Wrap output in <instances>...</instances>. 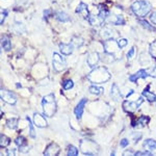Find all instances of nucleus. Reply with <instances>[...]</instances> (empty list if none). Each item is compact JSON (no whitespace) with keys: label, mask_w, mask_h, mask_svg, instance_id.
<instances>
[{"label":"nucleus","mask_w":156,"mask_h":156,"mask_svg":"<svg viewBox=\"0 0 156 156\" xmlns=\"http://www.w3.org/2000/svg\"><path fill=\"white\" fill-rule=\"evenodd\" d=\"M87 79L93 83H103L110 79V73L105 67H97L89 73Z\"/></svg>","instance_id":"f257e3e1"},{"label":"nucleus","mask_w":156,"mask_h":156,"mask_svg":"<svg viewBox=\"0 0 156 156\" xmlns=\"http://www.w3.org/2000/svg\"><path fill=\"white\" fill-rule=\"evenodd\" d=\"M42 105H43V110H44V115L46 117L51 118L52 115L56 112V102L54 99L53 94H49L47 96H45L42 100Z\"/></svg>","instance_id":"f03ea898"},{"label":"nucleus","mask_w":156,"mask_h":156,"mask_svg":"<svg viewBox=\"0 0 156 156\" xmlns=\"http://www.w3.org/2000/svg\"><path fill=\"white\" fill-rule=\"evenodd\" d=\"M132 12L136 15L137 17L142 18V17H146L152 9V5L148 1L145 0H140V1H135L131 5Z\"/></svg>","instance_id":"7ed1b4c3"},{"label":"nucleus","mask_w":156,"mask_h":156,"mask_svg":"<svg viewBox=\"0 0 156 156\" xmlns=\"http://www.w3.org/2000/svg\"><path fill=\"white\" fill-rule=\"evenodd\" d=\"M104 51L105 53L112 55L115 58H120V53H121V47L118 44V41H115L114 39H107L104 41Z\"/></svg>","instance_id":"20e7f679"},{"label":"nucleus","mask_w":156,"mask_h":156,"mask_svg":"<svg viewBox=\"0 0 156 156\" xmlns=\"http://www.w3.org/2000/svg\"><path fill=\"white\" fill-rule=\"evenodd\" d=\"M80 150L83 154L87 155H96L98 152H99V149H98V146L95 142L90 140H82L80 142Z\"/></svg>","instance_id":"39448f33"},{"label":"nucleus","mask_w":156,"mask_h":156,"mask_svg":"<svg viewBox=\"0 0 156 156\" xmlns=\"http://www.w3.org/2000/svg\"><path fill=\"white\" fill-rule=\"evenodd\" d=\"M144 102V98L140 97L136 101H125L123 103V109L126 112H134Z\"/></svg>","instance_id":"423d86ee"},{"label":"nucleus","mask_w":156,"mask_h":156,"mask_svg":"<svg viewBox=\"0 0 156 156\" xmlns=\"http://www.w3.org/2000/svg\"><path fill=\"white\" fill-rule=\"evenodd\" d=\"M67 67V62L60 54L54 52L53 53V68L56 72H60L65 70Z\"/></svg>","instance_id":"0eeeda50"},{"label":"nucleus","mask_w":156,"mask_h":156,"mask_svg":"<svg viewBox=\"0 0 156 156\" xmlns=\"http://www.w3.org/2000/svg\"><path fill=\"white\" fill-rule=\"evenodd\" d=\"M0 93H1V99H2V101H4L5 103H7V104L14 105L15 103L17 102L16 95L12 94V93L9 92V90H4V89H1Z\"/></svg>","instance_id":"6e6552de"},{"label":"nucleus","mask_w":156,"mask_h":156,"mask_svg":"<svg viewBox=\"0 0 156 156\" xmlns=\"http://www.w3.org/2000/svg\"><path fill=\"white\" fill-rule=\"evenodd\" d=\"M87 100L83 98V99L80 100V102L77 104V106L75 107L74 109V114H75V117H76L77 120H81L82 118V114H83V109H84V106L87 104Z\"/></svg>","instance_id":"1a4fd4ad"},{"label":"nucleus","mask_w":156,"mask_h":156,"mask_svg":"<svg viewBox=\"0 0 156 156\" xmlns=\"http://www.w3.org/2000/svg\"><path fill=\"white\" fill-rule=\"evenodd\" d=\"M106 22L112 25H124L125 20L121 15H109L106 19Z\"/></svg>","instance_id":"9d476101"},{"label":"nucleus","mask_w":156,"mask_h":156,"mask_svg":"<svg viewBox=\"0 0 156 156\" xmlns=\"http://www.w3.org/2000/svg\"><path fill=\"white\" fill-rule=\"evenodd\" d=\"M60 151V148L58 147V145L55 144V143H52L50 144L48 147L46 148V150L44 151V154L47 156H53V155H57Z\"/></svg>","instance_id":"9b49d317"},{"label":"nucleus","mask_w":156,"mask_h":156,"mask_svg":"<svg viewBox=\"0 0 156 156\" xmlns=\"http://www.w3.org/2000/svg\"><path fill=\"white\" fill-rule=\"evenodd\" d=\"M99 59H100V56L97 52H90V53H89V55H87V62L90 68H94V67H96Z\"/></svg>","instance_id":"f8f14e48"},{"label":"nucleus","mask_w":156,"mask_h":156,"mask_svg":"<svg viewBox=\"0 0 156 156\" xmlns=\"http://www.w3.org/2000/svg\"><path fill=\"white\" fill-rule=\"evenodd\" d=\"M76 12L77 14H80L82 17H83L84 19H89L90 17V12H89V7H87V5L85 3H83V2H81V3L78 4L77 9H76Z\"/></svg>","instance_id":"ddd939ff"},{"label":"nucleus","mask_w":156,"mask_h":156,"mask_svg":"<svg viewBox=\"0 0 156 156\" xmlns=\"http://www.w3.org/2000/svg\"><path fill=\"white\" fill-rule=\"evenodd\" d=\"M34 125L40 128H44L46 127L47 125H48V123H47L46 119H45L44 117L41 115V114H34Z\"/></svg>","instance_id":"4468645a"},{"label":"nucleus","mask_w":156,"mask_h":156,"mask_svg":"<svg viewBox=\"0 0 156 156\" xmlns=\"http://www.w3.org/2000/svg\"><path fill=\"white\" fill-rule=\"evenodd\" d=\"M148 76H149V74H148V71L147 70H140V71H137L135 74L131 75V76L129 77V80L131 82H135L137 79H140V78H142V79H146Z\"/></svg>","instance_id":"2eb2a0df"},{"label":"nucleus","mask_w":156,"mask_h":156,"mask_svg":"<svg viewBox=\"0 0 156 156\" xmlns=\"http://www.w3.org/2000/svg\"><path fill=\"white\" fill-rule=\"evenodd\" d=\"M59 49L64 55H70L74 51V44L70 43V44H60L59 45Z\"/></svg>","instance_id":"dca6fc26"},{"label":"nucleus","mask_w":156,"mask_h":156,"mask_svg":"<svg viewBox=\"0 0 156 156\" xmlns=\"http://www.w3.org/2000/svg\"><path fill=\"white\" fill-rule=\"evenodd\" d=\"M145 149H147L148 151H150L152 154H156V140L148 138L144 142Z\"/></svg>","instance_id":"f3484780"},{"label":"nucleus","mask_w":156,"mask_h":156,"mask_svg":"<svg viewBox=\"0 0 156 156\" xmlns=\"http://www.w3.org/2000/svg\"><path fill=\"white\" fill-rule=\"evenodd\" d=\"M110 95H112V98L115 100V101L119 102L121 100V98H122V94H121V90L118 87L117 84H112V90H110Z\"/></svg>","instance_id":"a211bd4d"},{"label":"nucleus","mask_w":156,"mask_h":156,"mask_svg":"<svg viewBox=\"0 0 156 156\" xmlns=\"http://www.w3.org/2000/svg\"><path fill=\"white\" fill-rule=\"evenodd\" d=\"M1 47L3 48L5 51H9L12 49V44H11V40L9 39V37L4 36L1 39Z\"/></svg>","instance_id":"6ab92c4d"},{"label":"nucleus","mask_w":156,"mask_h":156,"mask_svg":"<svg viewBox=\"0 0 156 156\" xmlns=\"http://www.w3.org/2000/svg\"><path fill=\"white\" fill-rule=\"evenodd\" d=\"M89 90L90 94H94V95H102L103 93H104V89L101 87H98L96 84L90 85L89 87Z\"/></svg>","instance_id":"aec40b11"},{"label":"nucleus","mask_w":156,"mask_h":156,"mask_svg":"<svg viewBox=\"0 0 156 156\" xmlns=\"http://www.w3.org/2000/svg\"><path fill=\"white\" fill-rule=\"evenodd\" d=\"M149 89V87H148ZM145 90L144 92H143V96H144L146 99L148 100L149 102H155L156 101V95L154 94V93H151L149 90Z\"/></svg>","instance_id":"412c9836"},{"label":"nucleus","mask_w":156,"mask_h":156,"mask_svg":"<svg viewBox=\"0 0 156 156\" xmlns=\"http://www.w3.org/2000/svg\"><path fill=\"white\" fill-rule=\"evenodd\" d=\"M55 17H56V19L58 20L59 22H68L70 20V17L68 16L65 12H57Z\"/></svg>","instance_id":"4be33fe9"},{"label":"nucleus","mask_w":156,"mask_h":156,"mask_svg":"<svg viewBox=\"0 0 156 156\" xmlns=\"http://www.w3.org/2000/svg\"><path fill=\"white\" fill-rule=\"evenodd\" d=\"M6 126L9 128V129H16L17 126H18V119L17 118H12V119H9L6 122Z\"/></svg>","instance_id":"5701e85b"},{"label":"nucleus","mask_w":156,"mask_h":156,"mask_svg":"<svg viewBox=\"0 0 156 156\" xmlns=\"http://www.w3.org/2000/svg\"><path fill=\"white\" fill-rule=\"evenodd\" d=\"M101 36H102V37H104L105 40L112 39V37H114V31H112L110 28H104L101 32Z\"/></svg>","instance_id":"b1692460"},{"label":"nucleus","mask_w":156,"mask_h":156,"mask_svg":"<svg viewBox=\"0 0 156 156\" xmlns=\"http://www.w3.org/2000/svg\"><path fill=\"white\" fill-rule=\"evenodd\" d=\"M138 22H140V24L143 25V27H144V28H146L147 30H150V31H154V30H156L154 28V26H152V25H151L149 22L146 21V20L140 19V20H138Z\"/></svg>","instance_id":"393cba45"},{"label":"nucleus","mask_w":156,"mask_h":156,"mask_svg":"<svg viewBox=\"0 0 156 156\" xmlns=\"http://www.w3.org/2000/svg\"><path fill=\"white\" fill-rule=\"evenodd\" d=\"M26 120H27V122H28V126H29V135H30V137L36 138V130H34V125H32L31 120H30V118H29V117H26Z\"/></svg>","instance_id":"a878e982"},{"label":"nucleus","mask_w":156,"mask_h":156,"mask_svg":"<svg viewBox=\"0 0 156 156\" xmlns=\"http://www.w3.org/2000/svg\"><path fill=\"white\" fill-rule=\"evenodd\" d=\"M136 122V125H138V126H146L149 122V118L146 117V115H142V117L138 118Z\"/></svg>","instance_id":"bb28decb"},{"label":"nucleus","mask_w":156,"mask_h":156,"mask_svg":"<svg viewBox=\"0 0 156 156\" xmlns=\"http://www.w3.org/2000/svg\"><path fill=\"white\" fill-rule=\"evenodd\" d=\"M149 53L151 56L153 57L154 59H156V42H153L150 44L149 47Z\"/></svg>","instance_id":"cd10ccee"},{"label":"nucleus","mask_w":156,"mask_h":156,"mask_svg":"<svg viewBox=\"0 0 156 156\" xmlns=\"http://www.w3.org/2000/svg\"><path fill=\"white\" fill-rule=\"evenodd\" d=\"M9 138L5 136V135H3V134H1V138H0V146L1 147H7L9 144Z\"/></svg>","instance_id":"c85d7f7f"},{"label":"nucleus","mask_w":156,"mask_h":156,"mask_svg":"<svg viewBox=\"0 0 156 156\" xmlns=\"http://www.w3.org/2000/svg\"><path fill=\"white\" fill-rule=\"evenodd\" d=\"M78 154V149L74 146L70 145L69 148H68V155L69 156H76Z\"/></svg>","instance_id":"c756f323"},{"label":"nucleus","mask_w":156,"mask_h":156,"mask_svg":"<svg viewBox=\"0 0 156 156\" xmlns=\"http://www.w3.org/2000/svg\"><path fill=\"white\" fill-rule=\"evenodd\" d=\"M73 87H74V82H73L71 79H68L64 82V90H71Z\"/></svg>","instance_id":"7c9ffc66"},{"label":"nucleus","mask_w":156,"mask_h":156,"mask_svg":"<svg viewBox=\"0 0 156 156\" xmlns=\"http://www.w3.org/2000/svg\"><path fill=\"white\" fill-rule=\"evenodd\" d=\"M14 29L16 30L18 34H24V30H25V28L23 26L21 25V23H16L15 24V26H14Z\"/></svg>","instance_id":"2f4dec72"},{"label":"nucleus","mask_w":156,"mask_h":156,"mask_svg":"<svg viewBox=\"0 0 156 156\" xmlns=\"http://www.w3.org/2000/svg\"><path fill=\"white\" fill-rule=\"evenodd\" d=\"M15 143H16L17 145L19 146V147H21V146H23L26 144V140H25V138L23 136H19L16 138V140H15Z\"/></svg>","instance_id":"473e14b6"},{"label":"nucleus","mask_w":156,"mask_h":156,"mask_svg":"<svg viewBox=\"0 0 156 156\" xmlns=\"http://www.w3.org/2000/svg\"><path fill=\"white\" fill-rule=\"evenodd\" d=\"M118 44H119V46L121 48H124V47H126V45L128 44V41L126 39H119L118 40Z\"/></svg>","instance_id":"72a5a7b5"},{"label":"nucleus","mask_w":156,"mask_h":156,"mask_svg":"<svg viewBox=\"0 0 156 156\" xmlns=\"http://www.w3.org/2000/svg\"><path fill=\"white\" fill-rule=\"evenodd\" d=\"M134 54H135V48L134 47H132V48L127 52V58L128 59L133 58V57H134Z\"/></svg>","instance_id":"f704fd0d"},{"label":"nucleus","mask_w":156,"mask_h":156,"mask_svg":"<svg viewBox=\"0 0 156 156\" xmlns=\"http://www.w3.org/2000/svg\"><path fill=\"white\" fill-rule=\"evenodd\" d=\"M147 71H148V74H149V76L156 78V65H155L154 67L151 68L150 70H147Z\"/></svg>","instance_id":"c9c22d12"},{"label":"nucleus","mask_w":156,"mask_h":156,"mask_svg":"<svg viewBox=\"0 0 156 156\" xmlns=\"http://www.w3.org/2000/svg\"><path fill=\"white\" fill-rule=\"evenodd\" d=\"M6 15H7V11H3V9H2V11H1V17H0V24H1V25L3 24Z\"/></svg>","instance_id":"e433bc0d"},{"label":"nucleus","mask_w":156,"mask_h":156,"mask_svg":"<svg viewBox=\"0 0 156 156\" xmlns=\"http://www.w3.org/2000/svg\"><path fill=\"white\" fill-rule=\"evenodd\" d=\"M29 149H30V147H28L26 144L25 145H23V146H21L20 147V152H22V153H27L29 151Z\"/></svg>","instance_id":"4c0bfd02"},{"label":"nucleus","mask_w":156,"mask_h":156,"mask_svg":"<svg viewBox=\"0 0 156 156\" xmlns=\"http://www.w3.org/2000/svg\"><path fill=\"white\" fill-rule=\"evenodd\" d=\"M120 145H121V147H122V148H125V147H127V146L129 145V142H128L127 138H123V140H121Z\"/></svg>","instance_id":"58836bf2"},{"label":"nucleus","mask_w":156,"mask_h":156,"mask_svg":"<svg viewBox=\"0 0 156 156\" xmlns=\"http://www.w3.org/2000/svg\"><path fill=\"white\" fill-rule=\"evenodd\" d=\"M150 20H151V22H152V23L156 24V12H153V14L150 16Z\"/></svg>","instance_id":"ea45409f"},{"label":"nucleus","mask_w":156,"mask_h":156,"mask_svg":"<svg viewBox=\"0 0 156 156\" xmlns=\"http://www.w3.org/2000/svg\"><path fill=\"white\" fill-rule=\"evenodd\" d=\"M82 43H83L82 40H80V41H77L76 39H73V44H75L76 46H80V45H82Z\"/></svg>","instance_id":"a19ab883"},{"label":"nucleus","mask_w":156,"mask_h":156,"mask_svg":"<svg viewBox=\"0 0 156 156\" xmlns=\"http://www.w3.org/2000/svg\"><path fill=\"white\" fill-rule=\"evenodd\" d=\"M133 136H134V142L136 143V142H138V140H140V136H142V134H140V133H138V134L136 135V133H134V134H133Z\"/></svg>","instance_id":"79ce46f5"},{"label":"nucleus","mask_w":156,"mask_h":156,"mask_svg":"<svg viewBox=\"0 0 156 156\" xmlns=\"http://www.w3.org/2000/svg\"><path fill=\"white\" fill-rule=\"evenodd\" d=\"M6 154H7V155H15V154H16V150H15V149H9V150H7Z\"/></svg>","instance_id":"37998d69"},{"label":"nucleus","mask_w":156,"mask_h":156,"mask_svg":"<svg viewBox=\"0 0 156 156\" xmlns=\"http://www.w3.org/2000/svg\"><path fill=\"white\" fill-rule=\"evenodd\" d=\"M128 154L134 155V154H135V152H133L132 150H127V151H125V152H124V155H128Z\"/></svg>","instance_id":"c03bdc74"}]
</instances>
